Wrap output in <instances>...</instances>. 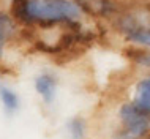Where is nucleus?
<instances>
[{
    "mask_svg": "<svg viewBox=\"0 0 150 139\" xmlns=\"http://www.w3.org/2000/svg\"><path fill=\"white\" fill-rule=\"evenodd\" d=\"M79 3L71 0H27L29 22H40L41 26H51L54 22H71L79 18Z\"/></svg>",
    "mask_w": 150,
    "mask_h": 139,
    "instance_id": "1",
    "label": "nucleus"
},
{
    "mask_svg": "<svg viewBox=\"0 0 150 139\" xmlns=\"http://www.w3.org/2000/svg\"><path fill=\"white\" fill-rule=\"evenodd\" d=\"M120 118L123 123V139H142L147 134V114L134 104H123L120 109Z\"/></svg>",
    "mask_w": 150,
    "mask_h": 139,
    "instance_id": "2",
    "label": "nucleus"
},
{
    "mask_svg": "<svg viewBox=\"0 0 150 139\" xmlns=\"http://www.w3.org/2000/svg\"><path fill=\"white\" fill-rule=\"evenodd\" d=\"M119 30L127 36L128 40L136 43H142V44H149L150 36H149V30L147 26L142 22H139L134 16L131 14H122L119 19Z\"/></svg>",
    "mask_w": 150,
    "mask_h": 139,
    "instance_id": "3",
    "label": "nucleus"
},
{
    "mask_svg": "<svg viewBox=\"0 0 150 139\" xmlns=\"http://www.w3.org/2000/svg\"><path fill=\"white\" fill-rule=\"evenodd\" d=\"M55 87H57V82H55L54 76L51 74H41L35 79V89L40 95L43 96V100L46 101L47 104L54 100L55 96Z\"/></svg>",
    "mask_w": 150,
    "mask_h": 139,
    "instance_id": "4",
    "label": "nucleus"
},
{
    "mask_svg": "<svg viewBox=\"0 0 150 139\" xmlns=\"http://www.w3.org/2000/svg\"><path fill=\"white\" fill-rule=\"evenodd\" d=\"M139 111H142L144 114H149L150 109V84L149 79L141 81L139 85H137V98L136 103H133Z\"/></svg>",
    "mask_w": 150,
    "mask_h": 139,
    "instance_id": "5",
    "label": "nucleus"
},
{
    "mask_svg": "<svg viewBox=\"0 0 150 139\" xmlns=\"http://www.w3.org/2000/svg\"><path fill=\"white\" fill-rule=\"evenodd\" d=\"M0 98H2V103H3V106H5V109L8 112H13L18 109L19 100L11 89L5 87V85H0Z\"/></svg>",
    "mask_w": 150,
    "mask_h": 139,
    "instance_id": "6",
    "label": "nucleus"
},
{
    "mask_svg": "<svg viewBox=\"0 0 150 139\" xmlns=\"http://www.w3.org/2000/svg\"><path fill=\"white\" fill-rule=\"evenodd\" d=\"M68 134L71 139H84L86 138V122L81 117H74L67 125Z\"/></svg>",
    "mask_w": 150,
    "mask_h": 139,
    "instance_id": "7",
    "label": "nucleus"
},
{
    "mask_svg": "<svg viewBox=\"0 0 150 139\" xmlns=\"http://www.w3.org/2000/svg\"><path fill=\"white\" fill-rule=\"evenodd\" d=\"M11 30H13L11 19L8 18L6 14H0V57H2L3 46H5L8 36L11 35Z\"/></svg>",
    "mask_w": 150,
    "mask_h": 139,
    "instance_id": "8",
    "label": "nucleus"
},
{
    "mask_svg": "<svg viewBox=\"0 0 150 139\" xmlns=\"http://www.w3.org/2000/svg\"><path fill=\"white\" fill-rule=\"evenodd\" d=\"M128 57L134 59L137 63H142V65H147L149 63V54L145 51H141V49H134V48H128L125 49Z\"/></svg>",
    "mask_w": 150,
    "mask_h": 139,
    "instance_id": "9",
    "label": "nucleus"
}]
</instances>
